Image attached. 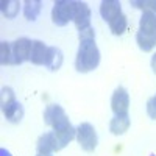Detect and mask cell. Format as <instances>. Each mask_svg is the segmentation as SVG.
I'll use <instances>...</instances> for the list:
<instances>
[{"label":"cell","mask_w":156,"mask_h":156,"mask_svg":"<svg viewBox=\"0 0 156 156\" xmlns=\"http://www.w3.org/2000/svg\"><path fill=\"white\" fill-rule=\"evenodd\" d=\"M98 64H100V50L95 44V37H81L75 58V69L81 73H87L97 69Z\"/></svg>","instance_id":"1"},{"label":"cell","mask_w":156,"mask_h":156,"mask_svg":"<svg viewBox=\"0 0 156 156\" xmlns=\"http://www.w3.org/2000/svg\"><path fill=\"white\" fill-rule=\"evenodd\" d=\"M136 42L142 51H151L156 47V14L142 12L139 20V31L136 34Z\"/></svg>","instance_id":"2"},{"label":"cell","mask_w":156,"mask_h":156,"mask_svg":"<svg viewBox=\"0 0 156 156\" xmlns=\"http://www.w3.org/2000/svg\"><path fill=\"white\" fill-rule=\"evenodd\" d=\"M44 123L53 128V131H64L72 128L66 112L59 105H48L44 111Z\"/></svg>","instance_id":"3"},{"label":"cell","mask_w":156,"mask_h":156,"mask_svg":"<svg viewBox=\"0 0 156 156\" xmlns=\"http://www.w3.org/2000/svg\"><path fill=\"white\" fill-rule=\"evenodd\" d=\"M75 139H76L78 144H80V147L84 151H87V153H92L97 148V144H98V137H97L95 128L90 123H87V122H83V123H80L76 126Z\"/></svg>","instance_id":"4"},{"label":"cell","mask_w":156,"mask_h":156,"mask_svg":"<svg viewBox=\"0 0 156 156\" xmlns=\"http://www.w3.org/2000/svg\"><path fill=\"white\" fill-rule=\"evenodd\" d=\"M73 0H56L53 3V9H51V20L58 27H64L70 20H73Z\"/></svg>","instance_id":"5"},{"label":"cell","mask_w":156,"mask_h":156,"mask_svg":"<svg viewBox=\"0 0 156 156\" xmlns=\"http://www.w3.org/2000/svg\"><path fill=\"white\" fill-rule=\"evenodd\" d=\"M129 108V95L123 86H119L111 97V109L115 115H128Z\"/></svg>","instance_id":"6"},{"label":"cell","mask_w":156,"mask_h":156,"mask_svg":"<svg viewBox=\"0 0 156 156\" xmlns=\"http://www.w3.org/2000/svg\"><path fill=\"white\" fill-rule=\"evenodd\" d=\"M31 44L28 37H19L12 42V56H14V66L30 61V51H31Z\"/></svg>","instance_id":"7"},{"label":"cell","mask_w":156,"mask_h":156,"mask_svg":"<svg viewBox=\"0 0 156 156\" xmlns=\"http://www.w3.org/2000/svg\"><path fill=\"white\" fill-rule=\"evenodd\" d=\"M36 148H37V153H41V154H51L55 151H59L61 147H59V142H58L55 131H47L39 136L36 142Z\"/></svg>","instance_id":"8"},{"label":"cell","mask_w":156,"mask_h":156,"mask_svg":"<svg viewBox=\"0 0 156 156\" xmlns=\"http://www.w3.org/2000/svg\"><path fill=\"white\" fill-rule=\"evenodd\" d=\"M73 23L78 28V31L86 30L90 27V9L87 3L84 2H75V9H73Z\"/></svg>","instance_id":"9"},{"label":"cell","mask_w":156,"mask_h":156,"mask_svg":"<svg viewBox=\"0 0 156 156\" xmlns=\"http://www.w3.org/2000/svg\"><path fill=\"white\" fill-rule=\"evenodd\" d=\"M47 58H48V47L42 41L34 39L31 44V51H30L31 64H34V66H45Z\"/></svg>","instance_id":"10"},{"label":"cell","mask_w":156,"mask_h":156,"mask_svg":"<svg viewBox=\"0 0 156 156\" xmlns=\"http://www.w3.org/2000/svg\"><path fill=\"white\" fill-rule=\"evenodd\" d=\"M120 12H122V6L120 2H117V0H103L100 3V16L105 22H111Z\"/></svg>","instance_id":"11"},{"label":"cell","mask_w":156,"mask_h":156,"mask_svg":"<svg viewBox=\"0 0 156 156\" xmlns=\"http://www.w3.org/2000/svg\"><path fill=\"white\" fill-rule=\"evenodd\" d=\"M3 115H5V119L11 123H19L22 120V117H23V106H22V103H19L17 100L16 101H12L11 105H8L6 108L2 109Z\"/></svg>","instance_id":"12"},{"label":"cell","mask_w":156,"mask_h":156,"mask_svg":"<svg viewBox=\"0 0 156 156\" xmlns=\"http://www.w3.org/2000/svg\"><path fill=\"white\" fill-rule=\"evenodd\" d=\"M129 117L128 115H114V119L109 122V131L114 136H122L129 128Z\"/></svg>","instance_id":"13"},{"label":"cell","mask_w":156,"mask_h":156,"mask_svg":"<svg viewBox=\"0 0 156 156\" xmlns=\"http://www.w3.org/2000/svg\"><path fill=\"white\" fill-rule=\"evenodd\" d=\"M62 51L58 47H48V58H47V64L45 66L50 70H58L62 66Z\"/></svg>","instance_id":"14"},{"label":"cell","mask_w":156,"mask_h":156,"mask_svg":"<svg viewBox=\"0 0 156 156\" xmlns=\"http://www.w3.org/2000/svg\"><path fill=\"white\" fill-rule=\"evenodd\" d=\"M42 8V2L39 0H25L23 2V16L28 20H36Z\"/></svg>","instance_id":"15"},{"label":"cell","mask_w":156,"mask_h":156,"mask_svg":"<svg viewBox=\"0 0 156 156\" xmlns=\"http://www.w3.org/2000/svg\"><path fill=\"white\" fill-rule=\"evenodd\" d=\"M0 62H2V66H14L12 42L3 41L2 44H0Z\"/></svg>","instance_id":"16"},{"label":"cell","mask_w":156,"mask_h":156,"mask_svg":"<svg viewBox=\"0 0 156 156\" xmlns=\"http://www.w3.org/2000/svg\"><path fill=\"white\" fill-rule=\"evenodd\" d=\"M108 25H109V30L112 31V34L120 36V34H123V33H125L126 25H128L126 16L123 14V12H120V14L117 16V17H114L111 22H108Z\"/></svg>","instance_id":"17"},{"label":"cell","mask_w":156,"mask_h":156,"mask_svg":"<svg viewBox=\"0 0 156 156\" xmlns=\"http://www.w3.org/2000/svg\"><path fill=\"white\" fill-rule=\"evenodd\" d=\"M19 6H20V3L16 2V0H2V3H0L2 14L6 19H14L19 12Z\"/></svg>","instance_id":"18"},{"label":"cell","mask_w":156,"mask_h":156,"mask_svg":"<svg viewBox=\"0 0 156 156\" xmlns=\"http://www.w3.org/2000/svg\"><path fill=\"white\" fill-rule=\"evenodd\" d=\"M131 6L139 8L144 12H154L156 14V0H133Z\"/></svg>","instance_id":"19"},{"label":"cell","mask_w":156,"mask_h":156,"mask_svg":"<svg viewBox=\"0 0 156 156\" xmlns=\"http://www.w3.org/2000/svg\"><path fill=\"white\" fill-rule=\"evenodd\" d=\"M12 101H16V94L11 87H2V94H0V105L2 109L6 108L8 105H11Z\"/></svg>","instance_id":"20"},{"label":"cell","mask_w":156,"mask_h":156,"mask_svg":"<svg viewBox=\"0 0 156 156\" xmlns=\"http://www.w3.org/2000/svg\"><path fill=\"white\" fill-rule=\"evenodd\" d=\"M147 114L150 119L156 120V95L148 98V101H147Z\"/></svg>","instance_id":"21"},{"label":"cell","mask_w":156,"mask_h":156,"mask_svg":"<svg viewBox=\"0 0 156 156\" xmlns=\"http://www.w3.org/2000/svg\"><path fill=\"white\" fill-rule=\"evenodd\" d=\"M78 37H95V31L92 27H89L86 30H81V31H78Z\"/></svg>","instance_id":"22"},{"label":"cell","mask_w":156,"mask_h":156,"mask_svg":"<svg viewBox=\"0 0 156 156\" xmlns=\"http://www.w3.org/2000/svg\"><path fill=\"white\" fill-rule=\"evenodd\" d=\"M151 69H153V72L156 73V53L151 56Z\"/></svg>","instance_id":"23"},{"label":"cell","mask_w":156,"mask_h":156,"mask_svg":"<svg viewBox=\"0 0 156 156\" xmlns=\"http://www.w3.org/2000/svg\"><path fill=\"white\" fill-rule=\"evenodd\" d=\"M0 156H11V153L6 148H2V150H0Z\"/></svg>","instance_id":"24"},{"label":"cell","mask_w":156,"mask_h":156,"mask_svg":"<svg viewBox=\"0 0 156 156\" xmlns=\"http://www.w3.org/2000/svg\"><path fill=\"white\" fill-rule=\"evenodd\" d=\"M37 156H51V154H41V153H37Z\"/></svg>","instance_id":"25"},{"label":"cell","mask_w":156,"mask_h":156,"mask_svg":"<svg viewBox=\"0 0 156 156\" xmlns=\"http://www.w3.org/2000/svg\"><path fill=\"white\" fill-rule=\"evenodd\" d=\"M151 156H156V154H151Z\"/></svg>","instance_id":"26"}]
</instances>
